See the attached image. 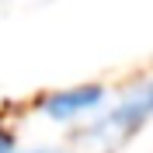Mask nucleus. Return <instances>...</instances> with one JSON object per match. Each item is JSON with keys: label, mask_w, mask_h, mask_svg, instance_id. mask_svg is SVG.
Instances as JSON below:
<instances>
[{"label": "nucleus", "mask_w": 153, "mask_h": 153, "mask_svg": "<svg viewBox=\"0 0 153 153\" xmlns=\"http://www.w3.org/2000/svg\"><path fill=\"white\" fill-rule=\"evenodd\" d=\"M150 118H153V80H143V84L132 87L115 108H108V111L84 132V139L94 143V146H101V150H118V146L129 143Z\"/></svg>", "instance_id": "nucleus-1"}, {"label": "nucleus", "mask_w": 153, "mask_h": 153, "mask_svg": "<svg viewBox=\"0 0 153 153\" xmlns=\"http://www.w3.org/2000/svg\"><path fill=\"white\" fill-rule=\"evenodd\" d=\"M105 105V87L97 84H84V87H70V91H59V94L45 97L42 111L56 122H73L80 115H91Z\"/></svg>", "instance_id": "nucleus-2"}, {"label": "nucleus", "mask_w": 153, "mask_h": 153, "mask_svg": "<svg viewBox=\"0 0 153 153\" xmlns=\"http://www.w3.org/2000/svg\"><path fill=\"white\" fill-rule=\"evenodd\" d=\"M0 153H14V143H10V136L0 132Z\"/></svg>", "instance_id": "nucleus-3"}, {"label": "nucleus", "mask_w": 153, "mask_h": 153, "mask_svg": "<svg viewBox=\"0 0 153 153\" xmlns=\"http://www.w3.org/2000/svg\"><path fill=\"white\" fill-rule=\"evenodd\" d=\"M31 153H56V150H31Z\"/></svg>", "instance_id": "nucleus-4"}]
</instances>
